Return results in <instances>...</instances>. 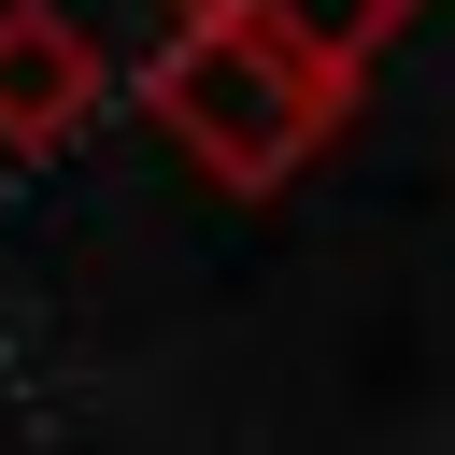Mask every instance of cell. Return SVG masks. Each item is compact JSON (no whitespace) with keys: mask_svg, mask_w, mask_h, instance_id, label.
Segmentation results:
<instances>
[{"mask_svg":"<svg viewBox=\"0 0 455 455\" xmlns=\"http://www.w3.org/2000/svg\"><path fill=\"white\" fill-rule=\"evenodd\" d=\"M355 85H370L355 57H313V43L270 28V14H171V43L142 57V114H156V142H171L199 185H228V199L299 185V171L341 142Z\"/></svg>","mask_w":455,"mask_h":455,"instance_id":"cell-1","label":"cell"},{"mask_svg":"<svg viewBox=\"0 0 455 455\" xmlns=\"http://www.w3.org/2000/svg\"><path fill=\"white\" fill-rule=\"evenodd\" d=\"M100 100H114L100 43H85L57 0H0V156H57V142H85Z\"/></svg>","mask_w":455,"mask_h":455,"instance_id":"cell-2","label":"cell"},{"mask_svg":"<svg viewBox=\"0 0 455 455\" xmlns=\"http://www.w3.org/2000/svg\"><path fill=\"white\" fill-rule=\"evenodd\" d=\"M171 14H270V28H299L313 57H355V71H370L427 0H171Z\"/></svg>","mask_w":455,"mask_h":455,"instance_id":"cell-3","label":"cell"}]
</instances>
